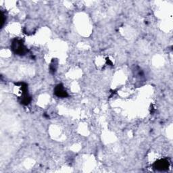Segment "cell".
<instances>
[{"label": "cell", "mask_w": 173, "mask_h": 173, "mask_svg": "<svg viewBox=\"0 0 173 173\" xmlns=\"http://www.w3.org/2000/svg\"><path fill=\"white\" fill-rule=\"evenodd\" d=\"M13 49L16 54L19 55H22L24 54L25 52V47H24L23 44L20 41H16L14 43H13Z\"/></svg>", "instance_id": "1"}, {"label": "cell", "mask_w": 173, "mask_h": 173, "mask_svg": "<svg viewBox=\"0 0 173 173\" xmlns=\"http://www.w3.org/2000/svg\"><path fill=\"white\" fill-rule=\"evenodd\" d=\"M55 94L60 97H65L67 96L66 91L62 85H58L55 89Z\"/></svg>", "instance_id": "2"}, {"label": "cell", "mask_w": 173, "mask_h": 173, "mask_svg": "<svg viewBox=\"0 0 173 173\" xmlns=\"http://www.w3.org/2000/svg\"><path fill=\"white\" fill-rule=\"evenodd\" d=\"M168 167V162L166 160H160V162H158L157 163L155 164V168L158 170H165Z\"/></svg>", "instance_id": "3"}]
</instances>
